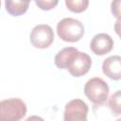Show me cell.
Wrapping results in <instances>:
<instances>
[{
    "mask_svg": "<svg viewBox=\"0 0 121 121\" xmlns=\"http://www.w3.org/2000/svg\"><path fill=\"white\" fill-rule=\"evenodd\" d=\"M55 65L60 69H67L73 77H81L87 74L92 65L90 56L79 52L76 47H65L55 56Z\"/></svg>",
    "mask_w": 121,
    "mask_h": 121,
    "instance_id": "6da1fadb",
    "label": "cell"
},
{
    "mask_svg": "<svg viewBox=\"0 0 121 121\" xmlns=\"http://www.w3.org/2000/svg\"><path fill=\"white\" fill-rule=\"evenodd\" d=\"M58 36L64 42L76 43L79 41L84 34L82 23L74 18H64L57 25Z\"/></svg>",
    "mask_w": 121,
    "mask_h": 121,
    "instance_id": "7a4b0ae2",
    "label": "cell"
},
{
    "mask_svg": "<svg viewBox=\"0 0 121 121\" xmlns=\"http://www.w3.org/2000/svg\"><path fill=\"white\" fill-rule=\"evenodd\" d=\"M26 113V103L20 98L0 101V121H20Z\"/></svg>",
    "mask_w": 121,
    "mask_h": 121,
    "instance_id": "3957f363",
    "label": "cell"
},
{
    "mask_svg": "<svg viewBox=\"0 0 121 121\" xmlns=\"http://www.w3.org/2000/svg\"><path fill=\"white\" fill-rule=\"evenodd\" d=\"M84 95L95 105L100 106L104 104L108 98L109 86L100 78H93L89 79L84 86Z\"/></svg>",
    "mask_w": 121,
    "mask_h": 121,
    "instance_id": "277c9868",
    "label": "cell"
},
{
    "mask_svg": "<svg viewBox=\"0 0 121 121\" xmlns=\"http://www.w3.org/2000/svg\"><path fill=\"white\" fill-rule=\"evenodd\" d=\"M31 44L40 49L47 48L54 41V32L48 25H38L30 32Z\"/></svg>",
    "mask_w": 121,
    "mask_h": 121,
    "instance_id": "5b68a950",
    "label": "cell"
},
{
    "mask_svg": "<svg viewBox=\"0 0 121 121\" xmlns=\"http://www.w3.org/2000/svg\"><path fill=\"white\" fill-rule=\"evenodd\" d=\"M88 106L78 98L69 101L65 105L63 121H87Z\"/></svg>",
    "mask_w": 121,
    "mask_h": 121,
    "instance_id": "8992f818",
    "label": "cell"
},
{
    "mask_svg": "<svg viewBox=\"0 0 121 121\" xmlns=\"http://www.w3.org/2000/svg\"><path fill=\"white\" fill-rule=\"evenodd\" d=\"M113 47V40L106 33H98L95 35L90 43V49L95 55L102 56L109 53Z\"/></svg>",
    "mask_w": 121,
    "mask_h": 121,
    "instance_id": "52a82bcc",
    "label": "cell"
},
{
    "mask_svg": "<svg viewBox=\"0 0 121 121\" xmlns=\"http://www.w3.org/2000/svg\"><path fill=\"white\" fill-rule=\"evenodd\" d=\"M103 73L113 80H119L121 78V58L114 55L107 58L102 63Z\"/></svg>",
    "mask_w": 121,
    "mask_h": 121,
    "instance_id": "ba28073f",
    "label": "cell"
},
{
    "mask_svg": "<svg viewBox=\"0 0 121 121\" xmlns=\"http://www.w3.org/2000/svg\"><path fill=\"white\" fill-rule=\"evenodd\" d=\"M29 6L28 1H12L7 0L5 2L6 10L12 16H20L26 12Z\"/></svg>",
    "mask_w": 121,
    "mask_h": 121,
    "instance_id": "9c48e42d",
    "label": "cell"
},
{
    "mask_svg": "<svg viewBox=\"0 0 121 121\" xmlns=\"http://www.w3.org/2000/svg\"><path fill=\"white\" fill-rule=\"evenodd\" d=\"M65 5L69 10L76 13H79L84 11L87 9L89 5V1L88 0H65Z\"/></svg>",
    "mask_w": 121,
    "mask_h": 121,
    "instance_id": "30bf717a",
    "label": "cell"
},
{
    "mask_svg": "<svg viewBox=\"0 0 121 121\" xmlns=\"http://www.w3.org/2000/svg\"><path fill=\"white\" fill-rule=\"evenodd\" d=\"M120 98H121V93L120 91H116L114 94H112L109 99L108 105L111 111L114 115H119L121 113V106H120Z\"/></svg>",
    "mask_w": 121,
    "mask_h": 121,
    "instance_id": "8fae6325",
    "label": "cell"
},
{
    "mask_svg": "<svg viewBox=\"0 0 121 121\" xmlns=\"http://www.w3.org/2000/svg\"><path fill=\"white\" fill-rule=\"evenodd\" d=\"M58 3L59 2L57 0H38V1H35V4L43 10L52 9L58 5Z\"/></svg>",
    "mask_w": 121,
    "mask_h": 121,
    "instance_id": "7c38bea8",
    "label": "cell"
},
{
    "mask_svg": "<svg viewBox=\"0 0 121 121\" xmlns=\"http://www.w3.org/2000/svg\"><path fill=\"white\" fill-rule=\"evenodd\" d=\"M119 5H120V1H115L112 3V11L113 13L114 16H116L118 18L119 15Z\"/></svg>",
    "mask_w": 121,
    "mask_h": 121,
    "instance_id": "4fadbf2b",
    "label": "cell"
},
{
    "mask_svg": "<svg viewBox=\"0 0 121 121\" xmlns=\"http://www.w3.org/2000/svg\"><path fill=\"white\" fill-rule=\"evenodd\" d=\"M25 121H44L42 117L40 116H37V115H32V116H29L27 117Z\"/></svg>",
    "mask_w": 121,
    "mask_h": 121,
    "instance_id": "5bb4252c",
    "label": "cell"
},
{
    "mask_svg": "<svg viewBox=\"0 0 121 121\" xmlns=\"http://www.w3.org/2000/svg\"><path fill=\"white\" fill-rule=\"evenodd\" d=\"M0 5H1V2H0Z\"/></svg>",
    "mask_w": 121,
    "mask_h": 121,
    "instance_id": "9a60e30c",
    "label": "cell"
}]
</instances>
